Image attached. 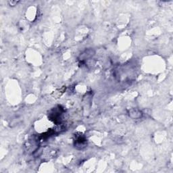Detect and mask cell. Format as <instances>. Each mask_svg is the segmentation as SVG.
Wrapping results in <instances>:
<instances>
[{
	"label": "cell",
	"instance_id": "cell-1",
	"mask_svg": "<svg viewBox=\"0 0 173 173\" xmlns=\"http://www.w3.org/2000/svg\"><path fill=\"white\" fill-rule=\"evenodd\" d=\"M63 109L60 106H58V108H55L54 110H52L50 114H49V118L53 120L55 123H58L60 122L61 116L63 113Z\"/></svg>",
	"mask_w": 173,
	"mask_h": 173
},
{
	"label": "cell",
	"instance_id": "cell-5",
	"mask_svg": "<svg viewBox=\"0 0 173 173\" xmlns=\"http://www.w3.org/2000/svg\"><path fill=\"white\" fill-rule=\"evenodd\" d=\"M19 2H20L19 1H13V0H12V1H9L8 3L9 6H15Z\"/></svg>",
	"mask_w": 173,
	"mask_h": 173
},
{
	"label": "cell",
	"instance_id": "cell-2",
	"mask_svg": "<svg viewBox=\"0 0 173 173\" xmlns=\"http://www.w3.org/2000/svg\"><path fill=\"white\" fill-rule=\"evenodd\" d=\"M129 116L133 119H139L142 117V112L137 108H131L128 112Z\"/></svg>",
	"mask_w": 173,
	"mask_h": 173
},
{
	"label": "cell",
	"instance_id": "cell-3",
	"mask_svg": "<svg viewBox=\"0 0 173 173\" xmlns=\"http://www.w3.org/2000/svg\"><path fill=\"white\" fill-rule=\"evenodd\" d=\"M86 146V139L83 135H80L79 136L76 135V139L75 140V147H79L80 149H83Z\"/></svg>",
	"mask_w": 173,
	"mask_h": 173
},
{
	"label": "cell",
	"instance_id": "cell-4",
	"mask_svg": "<svg viewBox=\"0 0 173 173\" xmlns=\"http://www.w3.org/2000/svg\"><path fill=\"white\" fill-rule=\"evenodd\" d=\"M93 54H94V51L92 49H87V50L84 51L83 54H81L79 60L81 62H83L84 60H87L90 58L91 57H92Z\"/></svg>",
	"mask_w": 173,
	"mask_h": 173
}]
</instances>
